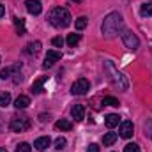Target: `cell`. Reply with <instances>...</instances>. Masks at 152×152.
<instances>
[{"mask_svg":"<svg viewBox=\"0 0 152 152\" xmlns=\"http://www.w3.org/2000/svg\"><path fill=\"white\" fill-rule=\"evenodd\" d=\"M140 12H142V16H152V2H145V4H142Z\"/></svg>","mask_w":152,"mask_h":152,"instance_id":"obj_21","label":"cell"},{"mask_svg":"<svg viewBox=\"0 0 152 152\" xmlns=\"http://www.w3.org/2000/svg\"><path fill=\"white\" fill-rule=\"evenodd\" d=\"M80 39H81V36H80V34H69V36H67V39H66V42H67L69 46H76V44L80 42Z\"/></svg>","mask_w":152,"mask_h":152,"instance_id":"obj_22","label":"cell"},{"mask_svg":"<svg viewBox=\"0 0 152 152\" xmlns=\"http://www.w3.org/2000/svg\"><path fill=\"white\" fill-rule=\"evenodd\" d=\"M0 152H7V151H5V149H2V147H0Z\"/></svg>","mask_w":152,"mask_h":152,"instance_id":"obj_32","label":"cell"},{"mask_svg":"<svg viewBox=\"0 0 152 152\" xmlns=\"http://www.w3.org/2000/svg\"><path fill=\"white\" fill-rule=\"evenodd\" d=\"M39 50H41V42L39 41H34V42H28L27 44V53L28 55H36V53H39Z\"/></svg>","mask_w":152,"mask_h":152,"instance_id":"obj_16","label":"cell"},{"mask_svg":"<svg viewBox=\"0 0 152 152\" xmlns=\"http://www.w3.org/2000/svg\"><path fill=\"white\" fill-rule=\"evenodd\" d=\"M16 152H32V147H30L27 142H23V143H20V145L16 147Z\"/></svg>","mask_w":152,"mask_h":152,"instance_id":"obj_25","label":"cell"},{"mask_svg":"<svg viewBox=\"0 0 152 152\" xmlns=\"http://www.w3.org/2000/svg\"><path fill=\"white\" fill-rule=\"evenodd\" d=\"M4 12H5V7H4V5H2V4H0V18H2V16H4Z\"/></svg>","mask_w":152,"mask_h":152,"instance_id":"obj_31","label":"cell"},{"mask_svg":"<svg viewBox=\"0 0 152 152\" xmlns=\"http://www.w3.org/2000/svg\"><path fill=\"white\" fill-rule=\"evenodd\" d=\"M66 145H67L66 138H57V140H55V149H57V151H62Z\"/></svg>","mask_w":152,"mask_h":152,"instance_id":"obj_26","label":"cell"},{"mask_svg":"<svg viewBox=\"0 0 152 152\" xmlns=\"http://www.w3.org/2000/svg\"><path fill=\"white\" fill-rule=\"evenodd\" d=\"M14 25H16L18 34L23 36V34H25V20H21V18H14Z\"/></svg>","mask_w":152,"mask_h":152,"instance_id":"obj_19","label":"cell"},{"mask_svg":"<svg viewBox=\"0 0 152 152\" xmlns=\"http://www.w3.org/2000/svg\"><path fill=\"white\" fill-rule=\"evenodd\" d=\"M28 104H30V97H28V96H20V97L14 101V106H16V110H25Z\"/></svg>","mask_w":152,"mask_h":152,"instance_id":"obj_13","label":"cell"},{"mask_svg":"<svg viewBox=\"0 0 152 152\" xmlns=\"http://www.w3.org/2000/svg\"><path fill=\"white\" fill-rule=\"evenodd\" d=\"M115 142H117V134H115V133H106V134L103 136V143H104V147L113 145Z\"/></svg>","mask_w":152,"mask_h":152,"instance_id":"obj_18","label":"cell"},{"mask_svg":"<svg viewBox=\"0 0 152 152\" xmlns=\"http://www.w3.org/2000/svg\"><path fill=\"white\" fill-rule=\"evenodd\" d=\"M104 69L108 71L110 80L113 81L117 87H120L122 90H126V88H127V80H126V76L122 75V73H118V71L115 69V66L112 64V62H104Z\"/></svg>","mask_w":152,"mask_h":152,"instance_id":"obj_3","label":"cell"},{"mask_svg":"<svg viewBox=\"0 0 152 152\" xmlns=\"http://www.w3.org/2000/svg\"><path fill=\"white\" fill-rule=\"evenodd\" d=\"M122 42H124V46L127 48V50H136L138 46H140V39L136 34H133L131 30H124L122 32Z\"/></svg>","mask_w":152,"mask_h":152,"instance_id":"obj_5","label":"cell"},{"mask_svg":"<svg viewBox=\"0 0 152 152\" xmlns=\"http://www.w3.org/2000/svg\"><path fill=\"white\" fill-rule=\"evenodd\" d=\"M9 104H11V94H9V92H2V94H0V106L5 108V106H9Z\"/></svg>","mask_w":152,"mask_h":152,"instance_id":"obj_20","label":"cell"},{"mask_svg":"<svg viewBox=\"0 0 152 152\" xmlns=\"http://www.w3.org/2000/svg\"><path fill=\"white\" fill-rule=\"evenodd\" d=\"M124 25V20L118 12H110L104 20H103V25H101V32L106 36V37H113L115 34H118V30L122 28Z\"/></svg>","mask_w":152,"mask_h":152,"instance_id":"obj_1","label":"cell"},{"mask_svg":"<svg viewBox=\"0 0 152 152\" xmlns=\"http://www.w3.org/2000/svg\"><path fill=\"white\" fill-rule=\"evenodd\" d=\"M20 69H21V62H16V64L9 66V67H5V69H2V71H0V78H2V80H7V78H11V75L20 73Z\"/></svg>","mask_w":152,"mask_h":152,"instance_id":"obj_9","label":"cell"},{"mask_svg":"<svg viewBox=\"0 0 152 152\" xmlns=\"http://www.w3.org/2000/svg\"><path fill=\"white\" fill-rule=\"evenodd\" d=\"M145 131H147V134H149V138L152 140V118H149V120L145 122Z\"/></svg>","mask_w":152,"mask_h":152,"instance_id":"obj_28","label":"cell"},{"mask_svg":"<svg viewBox=\"0 0 152 152\" xmlns=\"http://www.w3.org/2000/svg\"><path fill=\"white\" fill-rule=\"evenodd\" d=\"M46 80H48V76H39L37 80L34 81V85H32V92L34 94H41L42 92V85H44Z\"/></svg>","mask_w":152,"mask_h":152,"instance_id":"obj_14","label":"cell"},{"mask_svg":"<svg viewBox=\"0 0 152 152\" xmlns=\"http://www.w3.org/2000/svg\"><path fill=\"white\" fill-rule=\"evenodd\" d=\"M73 2H81V0H73Z\"/></svg>","mask_w":152,"mask_h":152,"instance_id":"obj_33","label":"cell"},{"mask_svg":"<svg viewBox=\"0 0 152 152\" xmlns=\"http://www.w3.org/2000/svg\"><path fill=\"white\" fill-rule=\"evenodd\" d=\"M71 115H73V118H75L76 122L83 120L85 118V108H83V104H75L71 108Z\"/></svg>","mask_w":152,"mask_h":152,"instance_id":"obj_11","label":"cell"},{"mask_svg":"<svg viewBox=\"0 0 152 152\" xmlns=\"http://www.w3.org/2000/svg\"><path fill=\"white\" fill-rule=\"evenodd\" d=\"M51 42H53V46H57V48H62V46H64V39L62 37H53Z\"/></svg>","mask_w":152,"mask_h":152,"instance_id":"obj_29","label":"cell"},{"mask_svg":"<svg viewBox=\"0 0 152 152\" xmlns=\"http://www.w3.org/2000/svg\"><path fill=\"white\" fill-rule=\"evenodd\" d=\"M25 5H27V11H28L30 14H34V16L41 14V11H42V5H41L39 0H27Z\"/></svg>","mask_w":152,"mask_h":152,"instance_id":"obj_10","label":"cell"},{"mask_svg":"<svg viewBox=\"0 0 152 152\" xmlns=\"http://www.w3.org/2000/svg\"><path fill=\"white\" fill-rule=\"evenodd\" d=\"M55 127H57V129H60V131H71V129H73V124H71L69 120L62 118V120H58V122L55 124Z\"/></svg>","mask_w":152,"mask_h":152,"instance_id":"obj_17","label":"cell"},{"mask_svg":"<svg viewBox=\"0 0 152 152\" xmlns=\"http://www.w3.org/2000/svg\"><path fill=\"white\" fill-rule=\"evenodd\" d=\"M0 62H2V57H0Z\"/></svg>","mask_w":152,"mask_h":152,"instance_id":"obj_34","label":"cell"},{"mask_svg":"<svg viewBox=\"0 0 152 152\" xmlns=\"http://www.w3.org/2000/svg\"><path fill=\"white\" fill-rule=\"evenodd\" d=\"M9 127H11L14 133H23L25 129L30 127V118H28V117H18V115H14V117L11 118Z\"/></svg>","mask_w":152,"mask_h":152,"instance_id":"obj_4","label":"cell"},{"mask_svg":"<svg viewBox=\"0 0 152 152\" xmlns=\"http://www.w3.org/2000/svg\"><path fill=\"white\" fill-rule=\"evenodd\" d=\"M87 152H99V145L90 143V145H88V149H87Z\"/></svg>","mask_w":152,"mask_h":152,"instance_id":"obj_30","label":"cell"},{"mask_svg":"<svg viewBox=\"0 0 152 152\" xmlns=\"http://www.w3.org/2000/svg\"><path fill=\"white\" fill-rule=\"evenodd\" d=\"M133 131H134V126H133L131 120H124V122L120 124L118 133H120L122 138H131V136H133Z\"/></svg>","mask_w":152,"mask_h":152,"instance_id":"obj_8","label":"cell"},{"mask_svg":"<svg viewBox=\"0 0 152 152\" xmlns=\"http://www.w3.org/2000/svg\"><path fill=\"white\" fill-rule=\"evenodd\" d=\"M85 27H87V18L85 16H80L76 20V30H83Z\"/></svg>","mask_w":152,"mask_h":152,"instance_id":"obj_24","label":"cell"},{"mask_svg":"<svg viewBox=\"0 0 152 152\" xmlns=\"http://www.w3.org/2000/svg\"><path fill=\"white\" fill-rule=\"evenodd\" d=\"M62 58V53H58V51H55V50H50L48 53H46V58H44V67L48 69V67H53V64L55 62H58Z\"/></svg>","mask_w":152,"mask_h":152,"instance_id":"obj_7","label":"cell"},{"mask_svg":"<svg viewBox=\"0 0 152 152\" xmlns=\"http://www.w3.org/2000/svg\"><path fill=\"white\" fill-rule=\"evenodd\" d=\"M118 122H120V117H118V115H115V113L106 115V118H104V124H106L110 129H113L115 126H118Z\"/></svg>","mask_w":152,"mask_h":152,"instance_id":"obj_15","label":"cell"},{"mask_svg":"<svg viewBox=\"0 0 152 152\" xmlns=\"http://www.w3.org/2000/svg\"><path fill=\"white\" fill-rule=\"evenodd\" d=\"M88 88H90L88 80H87V78H78L75 83H73V87H71V92H73L75 96H83V94L88 92Z\"/></svg>","mask_w":152,"mask_h":152,"instance_id":"obj_6","label":"cell"},{"mask_svg":"<svg viewBox=\"0 0 152 152\" xmlns=\"http://www.w3.org/2000/svg\"><path fill=\"white\" fill-rule=\"evenodd\" d=\"M48 20L57 28H66L71 25V12L66 7H53L48 14Z\"/></svg>","mask_w":152,"mask_h":152,"instance_id":"obj_2","label":"cell"},{"mask_svg":"<svg viewBox=\"0 0 152 152\" xmlns=\"http://www.w3.org/2000/svg\"><path fill=\"white\" fill-rule=\"evenodd\" d=\"M124 152H140V147H138L136 143H127V145L124 147Z\"/></svg>","mask_w":152,"mask_h":152,"instance_id":"obj_27","label":"cell"},{"mask_svg":"<svg viewBox=\"0 0 152 152\" xmlns=\"http://www.w3.org/2000/svg\"><path fill=\"white\" fill-rule=\"evenodd\" d=\"M50 145H51V140H50V136H41V138H37V140L34 142V147H36L37 151H46Z\"/></svg>","mask_w":152,"mask_h":152,"instance_id":"obj_12","label":"cell"},{"mask_svg":"<svg viewBox=\"0 0 152 152\" xmlns=\"http://www.w3.org/2000/svg\"><path fill=\"white\" fill-rule=\"evenodd\" d=\"M103 104H108V106H120L118 99H115V97H112V96H106V97L103 99Z\"/></svg>","mask_w":152,"mask_h":152,"instance_id":"obj_23","label":"cell"}]
</instances>
